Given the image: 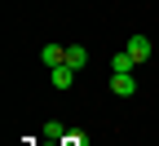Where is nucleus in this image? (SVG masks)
<instances>
[{
  "label": "nucleus",
  "mask_w": 159,
  "mask_h": 146,
  "mask_svg": "<svg viewBox=\"0 0 159 146\" xmlns=\"http://www.w3.org/2000/svg\"><path fill=\"white\" fill-rule=\"evenodd\" d=\"M124 49L133 53V62H146V58H150V35H128Z\"/></svg>",
  "instance_id": "f03ea898"
},
{
  "label": "nucleus",
  "mask_w": 159,
  "mask_h": 146,
  "mask_svg": "<svg viewBox=\"0 0 159 146\" xmlns=\"http://www.w3.org/2000/svg\"><path fill=\"white\" fill-rule=\"evenodd\" d=\"M66 67L84 71V67H89V49H84V45H66Z\"/></svg>",
  "instance_id": "39448f33"
},
{
  "label": "nucleus",
  "mask_w": 159,
  "mask_h": 146,
  "mask_svg": "<svg viewBox=\"0 0 159 146\" xmlns=\"http://www.w3.org/2000/svg\"><path fill=\"white\" fill-rule=\"evenodd\" d=\"M111 93H115V97H133V93H137L133 71H111Z\"/></svg>",
  "instance_id": "f257e3e1"
},
{
  "label": "nucleus",
  "mask_w": 159,
  "mask_h": 146,
  "mask_svg": "<svg viewBox=\"0 0 159 146\" xmlns=\"http://www.w3.org/2000/svg\"><path fill=\"white\" fill-rule=\"evenodd\" d=\"M44 142H66V129H62L57 120H49V124H44Z\"/></svg>",
  "instance_id": "0eeeda50"
},
{
  "label": "nucleus",
  "mask_w": 159,
  "mask_h": 146,
  "mask_svg": "<svg viewBox=\"0 0 159 146\" xmlns=\"http://www.w3.org/2000/svg\"><path fill=\"white\" fill-rule=\"evenodd\" d=\"M40 62H44L49 71L62 67V62H66V49H62V45H44V49H40Z\"/></svg>",
  "instance_id": "7ed1b4c3"
},
{
  "label": "nucleus",
  "mask_w": 159,
  "mask_h": 146,
  "mask_svg": "<svg viewBox=\"0 0 159 146\" xmlns=\"http://www.w3.org/2000/svg\"><path fill=\"white\" fill-rule=\"evenodd\" d=\"M49 80H53V89H71V84H75V67H66V62H62V67L49 71Z\"/></svg>",
  "instance_id": "20e7f679"
},
{
  "label": "nucleus",
  "mask_w": 159,
  "mask_h": 146,
  "mask_svg": "<svg viewBox=\"0 0 159 146\" xmlns=\"http://www.w3.org/2000/svg\"><path fill=\"white\" fill-rule=\"evenodd\" d=\"M133 67H137V62H133V53H128V49H119V53L111 58V71H133Z\"/></svg>",
  "instance_id": "423d86ee"
}]
</instances>
